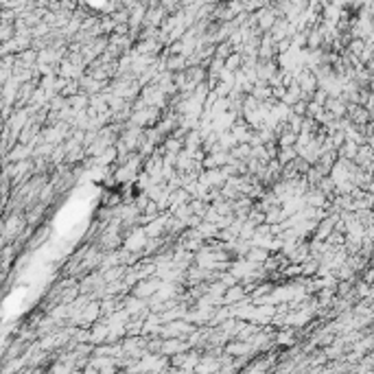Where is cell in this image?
Here are the masks:
<instances>
[]
</instances>
